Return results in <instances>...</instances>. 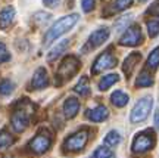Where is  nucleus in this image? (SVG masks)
Masks as SVG:
<instances>
[{
    "label": "nucleus",
    "mask_w": 159,
    "mask_h": 158,
    "mask_svg": "<svg viewBox=\"0 0 159 158\" xmlns=\"http://www.w3.org/2000/svg\"><path fill=\"white\" fill-rule=\"evenodd\" d=\"M109 117V111L106 107H103V105H99V107L93 108L90 109L89 113H87V118L93 121V123H100L103 120H106Z\"/></svg>",
    "instance_id": "4468645a"
},
{
    "label": "nucleus",
    "mask_w": 159,
    "mask_h": 158,
    "mask_svg": "<svg viewBox=\"0 0 159 158\" xmlns=\"http://www.w3.org/2000/svg\"><path fill=\"white\" fill-rule=\"evenodd\" d=\"M68 45H69L68 40H61V41H59V43H57V45L55 46L50 52H49V55H47V61H55V59H57L63 52L68 49Z\"/></svg>",
    "instance_id": "dca6fc26"
},
{
    "label": "nucleus",
    "mask_w": 159,
    "mask_h": 158,
    "mask_svg": "<svg viewBox=\"0 0 159 158\" xmlns=\"http://www.w3.org/2000/svg\"><path fill=\"white\" fill-rule=\"evenodd\" d=\"M153 84V79L148 71H142V74L139 75V79L136 80V86L137 87H149V86Z\"/></svg>",
    "instance_id": "412c9836"
},
{
    "label": "nucleus",
    "mask_w": 159,
    "mask_h": 158,
    "mask_svg": "<svg viewBox=\"0 0 159 158\" xmlns=\"http://www.w3.org/2000/svg\"><path fill=\"white\" fill-rule=\"evenodd\" d=\"M9 59H11V55H9V52H7V49H6L5 43L0 41V64L7 62Z\"/></svg>",
    "instance_id": "c85d7f7f"
},
{
    "label": "nucleus",
    "mask_w": 159,
    "mask_h": 158,
    "mask_svg": "<svg viewBox=\"0 0 159 158\" xmlns=\"http://www.w3.org/2000/svg\"><path fill=\"white\" fill-rule=\"evenodd\" d=\"M158 67H159V46L150 52V55L148 58V68L156 69Z\"/></svg>",
    "instance_id": "5701e85b"
},
{
    "label": "nucleus",
    "mask_w": 159,
    "mask_h": 158,
    "mask_svg": "<svg viewBox=\"0 0 159 158\" xmlns=\"http://www.w3.org/2000/svg\"><path fill=\"white\" fill-rule=\"evenodd\" d=\"M109 34H111V31H109V28H106V27L93 31V33L90 34V37H89V41H87L85 49H96V47H99V46L103 45V43L109 39Z\"/></svg>",
    "instance_id": "9d476101"
},
{
    "label": "nucleus",
    "mask_w": 159,
    "mask_h": 158,
    "mask_svg": "<svg viewBox=\"0 0 159 158\" xmlns=\"http://www.w3.org/2000/svg\"><path fill=\"white\" fill-rule=\"evenodd\" d=\"M52 145V137L50 135L46 132V130H40L39 133L35 135V137L33 141L30 142V149H31V152L37 154H44Z\"/></svg>",
    "instance_id": "423d86ee"
},
{
    "label": "nucleus",
    "mask_w": 159,
    "mask_h": 158,
    "mask_svg": "<svg viewBox=\"0 0 159 158\" xmlns=\"http://www.w3.org/2000/svg\"><path fill=\"white\" fill-rule=\"evenodd\" d=\"M13 92V83L11 80H2L0 81V95L2 96H9Z\"/></svg>",
    "instance_id": "b1692460"
},
{
    "label": "nucleus",
    "mask_w": 159,
    "mask_h": 158,
    "mask_svg": "<svg viewBox=\"0 0 159 158\" xmlns=\"http://www.w3.org/2000/svg\"><path fill=\"white\" fill-rule=\"evenodd\" d=\"M89 141V130L83 129L74 133L72 136H69L68 139L65 141V149L69 151V152H77V151H81L83 148L85 146V143Z\"/></svg>",
    "instance_id": "39448f33"
},
{
    "label": "nucleus",
    "mask_w": 159,
    "mask_h": 158,
    "mask_svg": "<svg viewBox=\"0 0 159 158\" xmlns=\"http://www.w3.org/2000/svg\"><path fill=\"white\" fill-rule=\"evenodd\" d=\"M80 111V101L75 98H69L63 103V113L66 118H74Z\"/></svg>",
    "instance_id": "2eb2a0df"
},
{
    "label": "nucleus",
    "mask_w": 159,
    "mask_h": 158,
    "mask_svg": "<svg viewBox=\"0 0 159 158\" xmlns=\"http://www.w3.org/2000/svg\"><path fill=\"white\" fill-rule=\"evenodd\" d=\"M5 158H13V157H5Z\"/></svg>",
    "instance_id": "c9c22d12"
},
{
    "label": "nucleus",
    "mask_w": 159,
    "mask_h": 158,
    "mask_svg": "<svg viewBox=\"0 0 159 158\" xmlns=\"http://www.w3.org/2000/svg\"><path fill=\"white\" fill-rule=\"evenodd\" d=\"M28 123H30V114L25 111V109H16L15 113L12 114L11 117V124H12V129L15 132H24V130L28 127Z\"/></svg>",
    "instance_id": "1a4fd4ad"
},
{
    "label": "nucleus",
    "mask_w": 159,
    "mask_h": 158,
    "mask_svg": "<svg viewBox=\"0 0 159 158\" xmlns=\"http://www.w3.org/2000/svg\"><path fill=\"white\" fill-rule=\"evenodd\" d=\"M143 40V36H142V30L139 25H133V27H128V28L125 30L124 36L121 37L119 40V43L122 46H137L140 45Z\"/></svg>",
    "instance_id": "6e6552de"
},
{
    "label": "nucleus",
    "mask_w": 159,
    "mask_h": 158,
    "mask_svg": "<svg viewBox=\"0 0 159 158\" xmlns=\"http://www.w3.org/2000/svg\"><path fill=\"white\" fill-rule=\"evenodd\" d=\"M155 126H156V129H159V109L155 113Z\"/></svg>",
    "instance_id": "72a5a7b5"
},
{
    "label": "nucleus",
    "mask_w": 159,
    "mask_h": 158,
    "mask_svg": "<svg viewBox=\"0 0 159 158\" xmlns=\"http://www.w3.org/2000/svg\"><path fill=\"white\" fill-rule=\"evenodd\" d=\"M148 13L155 15V17H159V0H156L155 3H152V5H150V7L148 9Z\"/></svg>",
    "instance_id": "2f4dec72"
},
{
    "label": "nucleus",
    "mask_w": 159,
    "mask_h": 158,
    "mask_svg": "<svg viewBox=\"0 0 159 158\" xmlns=\"http://www.w3.org/2000/svg\"><path fill=\"white\" fill-rule=\"evenodd\" d=\"M118 80H119L118 74H108V75H105V77L99 81V89H100V90H108L109 87L112 84H115Z\"/></svg>",
    "instance_id": "6ab92c4d"
},
{
    "label": "nucleus",
    "mask_w": 159,
    "mask_h": 158,
    "mask_svg": "<svg viewBox=\"0 0 159 158\" xmlns=\"http://www.w3.org/2000/svg\"><path fill=\"white\" fill-rule=\"evenodd\" d=\"M131 3H133V0H116V3H115V9L116 11H124V9H127L128 6H131Z\"/></svg>",
    "instance_id": "c756f323"
},
{
    "label": "nucleus",
    "mask_w": 159,
    "mask_h": 158,
    "mask_svg": "<svg viewBox=\"0 0 159 158\" xmlns=\"http://www.w3.org/2000/svg\"><path fill=\"white\" fill-rule=\"evenodd\" d=\"M80 68V61L75 56H68L62 61L56 71V84H62L63 81L72 79Z\"/></svg>",
    "instance_id": "f03ea898"
},
{
    "label": "nucleus",
    "mask_w": 159,
    "mask_h": 158,
    "mask_svg": "<svg viewBox=\"0 0 159 158\" xmlns=\"http://www.w3.org/2000/svg\"><path fill=\"white\" fill-rule=\"evenodd\" d=\"M81 6L84 12H91L94 7V0H81Z\"/></svg>",
    "instance_id": "7c9ffc66"
},
{
    "label": "nucleus",
    "mask_w": 159,
    "mask_h": 158,
    "mask_svg": "<svg viewBox=\"0 0 159 158\" xmlns=\"http://www.w3.org/2000/svg\"><path fill=\"white\" fill-rule=\"evenodd\" d=\"M43 3H44V6H47V7H56V6L59 5V0H43Z\"/></svg>",
    "instance_id": "473e14b6"
},
{
    "label": "nucleus",
    "mask_w": 159,
    "mask_h": 158,
    "mask_svg": "<svg viewBox=\"0 0 159 158\" xmlns=\"http://www.w3.org/2000/svg\"><path fill=\"white\" fill-rule=\"evenodd\" d=\"M15 21V9L12 6H6L0 11V30H6Z\"/></svg>",
    "instance_id": "f8f14e48"
},
{
    "label": "nucleus",
    "mask_w": 159,
    "mask_h": 158,
    "mask_svg": "<svg viewBox=\"0 0 159 158\" xmlns=\"http://www.w3.org/2000/svg\"><path fill=\"white\" fill-rule=\"evenodd\" d=\"M139 2H146V0H139Z\"/></svg>",
    "instance_id": "f704fd0d"
},
{
    "label": "nucleus",
    "mask_w": 159,
    "mask_h": 158,
    "mask_svg": "<svg viewBox=\"0 0 159 158\" xmlns=\"http://www.w3.org/2000/svg\"><path fill=\"white\" fill-rule=\"evenodd\" d=\"M80 17L77 13H71V15H66V17H62L61 19H57L56 22L50 27V30L46 33L44 36V46L50 45L53 40H56L57 37H61L62 34H65L68 30H71L75 24L78 22Z\"/></svg>",
    "instance_id": "f257e3e1"
},
{
    "label": "nucleus",
    "mask_w": 159,
    "mask_h": 158,
    "mask_svg": "<svg viewBox=\"0 0 159 158\" xmlns=\"http://www.w3.org/2000/svg\"><path fill=\"white\" fill-rule=\"evenodd\" d=\"M75 92L80 93L81 96H87L90 93V83H89V79L87 77H81L80 81L75 86Z\"/></svg>",
    "instance_id": "aec40b11"
},
{
    "label": "nucleus",
    "mask_w": 159,
    "mask_h": 158,
    "mask_svg": "<svg viewBox=\"0 0 159 158\" xmlns=\"http://www.w3.org/2000/svg\"><path fill=\"white\" fill-rule=\"evenodd\" d=\"M148 31L150 37H155L159 34V19H149L148 21Z\"/></svg>",
    "instance_id": "bb28decb"
},
{
    "label": "nucleus",
    "mask_w": 159,
    "mask_h": 158,
    "mask_svg": "<svg viewBox=\"0 0 159 158\" xmlns=\"http://www.w3.org/2000/svg\"><path fill=\"white\" fill-rule=\"evenodd\" d=\"M115 65H116V58L109 50H106L96 58V61H94L93 67H91V73L99 74V73H102V71H105V69H109V68L115 67Z\"/></svg>",
    "instance_id": "0eeeda50"
},
{
    "label": "nucleus",
    "mask_w": 159,
    "mask_h": 158,
    "mask_svg": "<svg viewBox=\"0 0 159 158\" xmlns=\"http://www.w3.org/2000/svg\"><path fill=\"white\" fill-rule=\"evenodd\" d=\"M155 146V135L152 130H144L137 133L133 141V152L144 154Z\"/></svg>",
    "instance_id": "20e7f679"
},
{
    "label": "nucleus",
    "mask_w": 159,
    "mask_h": 158,
    "mask_svg": "<svg viewBox=\"0 0 159 158\" xmlns=\"http://www.w3.org/2000/svg\"><path fill=\"white\" fill-rule=\"evenodd\" d=\"M111 101H112V103H114L115 107L122 108V107H125V105L128 103L130 98H128V95L124 93L122 90H115L114 93L111 95Z\"/></svg>",
    "instance_id": "f3484780"
},
{
    "label": "nucleus",
    "mask_w": 159,
    "mask_h": 158,
    "mask_svg": "<svg viewBox=\"0 0 159 158\" xmlns=\"http://www.w3.org/2000/svg\"><path fill=\"white\" fill-rule=\"evenodd\" d=\"M93 158H116L115 157V154L109 149V148H97L94 154H93Z\"/></svg>",
    "instance_id": "393cba45"
},
{
    "label": "nucleus",
    "mask_w": 159,
    "mask_h": 158,
    "mask_svg": "<svg viewBox=\"0 0 159 158\" xmlns=\"http://www.w3.org/2000/svg\"><path fill=\"white\" fill-rule=\"evenodd\" d=\"M13 143H15V137H13L9 132L2 130V132H0V151L7 149V148L12 146Z\"/></svg>",
    "instance_id": "a211bd4d"
},
{
    "label": "nucleus",
    "mask_w": 159,
    "mask_h": 158,
    "mask_svg": "<svg viewBox=\"0 0 159 158\" xmlns=\"http://www.w3.org/2000/svg\"><path fill=\"white\" fill-rule=\"evenodd\" d=\"M119 142H121V135L116 130H111L108 135L105 136V143L109 146H116V145H119Z\"/></svg>",
    "instance_id": "4be33fe9"
},
{
    "label": "nucleus",
    "mask_w": 159,
    "mask_h": 158,
    "mask_svg": "<svg viewBox=\"0 0 159 158\" xmlns=\"http://www.w3.org/2000/svg\"><path fill=\"white\" fill-rule=\"evenodd\" d=\"M49 19H50V13H46V12H37L34 17H33V21H34V22H37V21H39L40 25L46 24Z\"/></svg>",
    "instance_id": "cd10ccee"
},
{
    "label": "nucleus",
    "mask_w": 159,
    "mask_h": 158,
    "mask_svg": "<svg viewBox=\"0 0 159 158\" xmlns=\"http://www.w3.org/2000/svg\"><path fill=\"white\" fill-rule=\"evenodd\" d=\"M131 18L133 15H127V17H121L115 21V28L118 31H122V30H127V25L131 22Z\"/></svg>",
    "instance_id": "a878e982"
},
{
    "label": "nucleus",
    "mask_w": 159,
    "mask_h": 158,
    "mask_svg": "<svg viewBox=\"0 0 159 158\" xmlns=\"http://www.w3.org/2000/svg\"><path fill=\"white\" fill-rule=\"evenodd\" d=\"M152 107H153V99L150 96L142 98L134 105V108L131 109V115H130L131 123H142V121H144L149 117Z\"/></svg>",
    "instance_id": "7ed1b4c3"
},
{
    "label": "nucleus",
    "mask_w": 159,
    "mask_h": 158,
    "mask_svg": "<svg viewBox=\"0 0 159 158\" xmlns=\"http://www.w3.org/2000/svg\"><path fill=\"white\" fill-rule=\"evenodd\" d=\"M47 84H49L47 71H46L44 68H39V69L34 73V75H33V80H31V87L35 89V90H40V89H44Z\"/></svg>",
    "instance_id": "9b49d317"
},
{
    "label": "nucleus",
    "mask_w": 159,
    "mask_h": 158,
    "mask_svg": "<svg viewBox=\"0 0 159 158\" xmlns=\"http://www.w3.org/2000/svg\"><path fill=\"white\" fill-rule=\"evenodd\" d=\"M140 59H142V55H140L139 52H133V53H130L128 56L125 58L124 65H122V71H124V74L127 77L131 75V73L134 71L136 65L140 62Z\"/></svg>",
    "instance_id": "ddd939ff"
}]
</instances>
